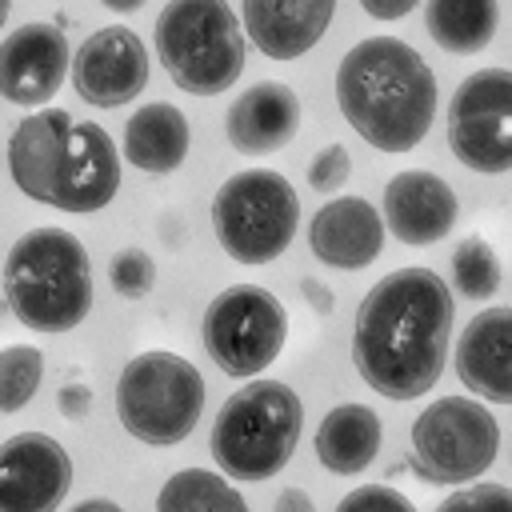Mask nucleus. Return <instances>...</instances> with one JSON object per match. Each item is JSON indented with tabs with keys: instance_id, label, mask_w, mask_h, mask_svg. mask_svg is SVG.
Listing matches in <instances>:
<instances>
[{
	"instance_id": "nucleus-19",
	"label": "nucleus",
	"mask_w": 512,
	"mask_h": 512,
	"mask_svg": "<svg viewBox=\"0 0 512 512\" xmlns=\"http://www.w3.org/2000/svg\"><path fill=\"white\" fill-rule=\"evenodd\" d=\"M308 248L332 268H368L384 248V220L364 196H336L312 216Z\"/></svg>"
},
{
	"instance_id": "nucleus-1",
	"label": "nucleus",
	"mask_w": 512,
	"mask_h": 512,
	"mask_svg": "<svg viewBox=\"0 0 512 512\" xmlns=\"http://www.w3.org/2000/svg\"><path fill=\"white\" fill-rule=\"evenodd\" d=\"M456 304L432 268H400L368 288L356 308L352 356L364 384L388 400L424 396L448 360Z\"/></svg>"
},
{
	"instance_id": "nucleus-31",
	"label": "nucleus",
	"mask_w": 512,
	"mask_h": 512,
	"mask_svg": "<svg viewBox=\"0 0 512 512\" xmlns=\"http://www.w3.org/2000/svg\"><path fill=\"white\" fill-rule=\"evenodd\" d=\"M56 404H60V412H64V416L84 420V416H88V408H92V392H88L84 384H68V388H60Z\"/></svg>"
},
{
	"instance_id": "nucleus-36",
	"label": "nucleus",
	"mask_w": 512,
	"mask_h": 512,
	"mask_svg": "<svg viewBox=\"0 0 512 512\" xmlns=\"http://www.w3.org/2000/svg\"><path fill=\"white\" fill-rule=\"evenodd\" d=\"M104 8H112V12H136L140 4H148V0H100Z\"/></svg>"
},
{
	"instance_id": "nucleus-15",
	"label": "nucleus",
	"mask_w": 512,
	"mask_h": 512,
	"mask_svg": "<svg viewBox=\"0 0 512 512\" xmlns=\"http://www.w3.org/2000/svg\"><path fill=\"white\" fill-rule=\"evenodd\" d=\"M456 192L436 172H400L384 184V224L400 244H436L456 224Z\"/></svg>"
},
{
	"instance_id": "nucleus-7",
	"label": "nucleus",
	"mask_w": 512,
	"mask_h": 512,
	"mask_svg": "<svg viewBox=\"0 0 512 512\" xmlns=\"http://www.w3.org/2000/svg\"><path fill=\"white\" fill-rule=\"evenodd\" d=\"M212 228L236 264H268L300 228V196L272 168L236 172L212 196Z\"/></svg>"
},
{
	"instance_id": "nucleus-33",
	"label": "nucleus",
	"mask_w": 512,
	"mask_h": 512,
	"mask_svg": "<svg viewBox=\"0 0 512 512\" xmlns=\"http://www.w3.org/2000/svg\"><path fill=\"white\" fill-rule=\"evenodd\" d=\"M304 292H308V300H312L316 308H324V312L332 308V296H328V288H324V284H316V280H304Z\"/></svg>"
},
{
	"instance_id": "nucleus-10",
	"label": "nucleus",
	"mask_w": 512,
	"mask_h": 512,
	"mask_svg": "<svg viewBox=\"0 0 512 512\" xmlns=\"http://www.w3.org/2000/svg\"><path fill=\"white\" fill-rule=\"evenodd\" d=\"M448 144L460 164L500 176L512 168V72L480 68L456 92L448 108Z\"/></svg>"
},
{
	"instance_id": "nucleus-35",
	"label": "nucleus",
	"mask_w": 512,
	"mask_h": 512,
	"mask_svg": "<svg viewBox=\"0 0 512 512\" xmlns=\"http://www.w3.org/2000/svg\"><path fill=\"white\" fill-rule=\"evenodd\" d=\"M76 508H80V512H92V508H104V512H116V500H104V496H88V500H80Z\"/></svg>"
},
{
	"instance_id": "nucleus-2",
	"label": "nucleus",
	"mask_w": 512,
	"mask_h": 512,
	"mask_svg": "<svg viewBox=\"0 0 512 512\" xmlns=\"http://www.w3.org/2000/svg\"><path fill=\"white\" fill-rule=\"evenodd\" d=\"M336 104L364 144L412 152L436 116V76L412 44L368 36L336 68Z\"/></svg>"
},
{
	"instance_id": "nucleus-4",
	"label": "nucleus",
	"mask_w": 512,
	"mask_h": 512,
	"mask_svg": "<svg viewBox=\"0 0 512 512\" xmlns=\"http://www.w3.org/2000/svg\"><path fill=\"white\" fill-rule=\"evenodd\" d=\"M300 428H304L300 396L280 380L256 376L220 404L208 448L212 460L224 468V476L268 480L292 460L300 444Z\"/></svg>"
},
{
	"instance_id": "nucleus-18",
	"label": "nucleus",
	"mask_w": 512,
	"mask_h": 512,
	"mask_svg": "<svg viewBox=\"0 0 512 512\" xmlns=\"http://www.w3.org/2000/svg\"><path fill=\"white\" fill-rule=\"evenodd\" d=\"M244 36L272 60H296L320 44L336 0H240Z\"/></svg>"
},
{
	"instance_id": "nucleus-32",
	"label": "nucleus",
	"mask_w": 512,
	"mask_h": 512,
	"mask_svg": "<svg viewBox=\"0 0 512 512\" xmlns=\"http://www.w3.org/2000/svg\"><path fill=\"white\" fill-rule=\"evenodd\" d=\"M360 4H364V12L376 16V20H400V16H408L420 0H360Z\"/></svg>"
},
{
	"instance_id": "nucleus-20",
	"label": "nucleus",
	"mask_w": 512,
	"mask_h": 512,
	"mask_svg": "<svg viewBox=\"0 0 512 512\" xmlns=\"http://www.w3.org/2000/svg\"><path fill=\"white\" fill-rule=\"evenodd\" d=\"M68 128H72V116L64 108H40L16 124V132L8 140V168H12L16 188L28 200L48 204L52 176L64 160Z\"/></svg>"
},
{
	"instance_id": "nucleus-27",
	"label": "nucleus",
	"mask_w": 512,
	"mask_h": 512,
	"mask_svg": "<svg viewBox=\"0 0 512 512\" xmlns=\"http://www.w3.org/2000/svg\"><path fill=\"white\" fill-rule=\"evenodd\" d=\"M108 280H112V288L120 296L140 300L156 284V264H152V256L144 248H120L112 256V264H108Z\"/></svg>"
},
{
	"instance_id": "nucleus-16",
	"label": "nucleus",
	"mask_w": 512,
	"mask_h": 512,
	"mask_svg": "<svg viewBox=\"0 0 512 512\" xmlns=\"http://www.w3.org/2000/svg\"><path fill=\"white\" fill-rule=\"evenodd\" d=\"M300 132V96L280 80H260L244 88L224 116V136L240 156L280 152Z\"/></svg>"
},
{
	"instance_id": "nucleus-8",
	"label": "nucleus",
	"mask_w": 512,
	"mask_h": 512,
	"mask_svg": "<svg viewBox=\"0 0 512 512\" xmlns=\"http://www.w3.org/2000/svg\"><path fill=\"white\" fill-rule=\"evenodd\" d=\"M496 448V416L468 396H444L412 424V472L428 484H468L484 476L496 460Z\"/></svg>"
},
{
	"instance_id": "nucleus-29",
	"label": "nucleus",
	"mask_w": 512,
	"mask_h": 512,
	"mask_svg": "<svg viewBox=\"0 0 512 512\" xmlns=\"http://www.w3.org/2000/svg\"><path fill=\"white\" fill-rule=\"evenodd\" d=\"M440 508H512V496L500 484H468V488L444 496Z\"/></svg>"
},
{
	"instance_id": "nucleus-13",
	"label": "nucleus",
	"mask_w": 512,
	"mask_h": 512,
	"mask_svg": "<svg viewBox=\"0 0 512 512\" xmlns=\"http://www.w3.org/2000/svg\"><path fill=\"white\" fill-rule=\"evenodd\" d=\"M116 188H120V152L112 136L92 120L72 124L64 160L52 176L48 204L60 212H96L116 196Z\"/></svg>"
},
{
	"instance_id": "nucleus-24",
	"label": "nucleus",
	"mask_w": 512,
	"mask_h": 512,
	"mask_svg": "<svg viewBox=\"0 0 512 512\" xmlns=\"http://www.w3.org/2000/svg\"><path fill=\"white\" fill-rule=\"evenodd\" d=\"M156 508L164 512H240L244 496L224 484V476L204 472V468H184L168 476V484L156 492Z\"/></svg>"
},
{
	"instance_id": "nucleus-25",
	"label": "nucleus",
	"mask_w": 512,
	"mask_h": 512,
	"mask_svg": "<svg viewBox=\"0 0 512 512\" xmlns=\"http://www.w3.org/2000/svg\"><path fill=\"white\" fill-rule=\"evenodd\" d=\"M452 284L468 300H488L500 292V260L484 236H464L452 252Z\"/></svg>"
},
{
	"instance_id": "nucleus-23",
	"label": "nucleus",
	"mask_w": 512,
	"mask_h": 512,
	"mask_svg": "<svg viewBox=\"0 0 512 512\" xmlns=\"http://www.w3.org/2000/svg\"><path fill=\"white\" fill-rule=\"evenodd\" d=\"M424 24L428 36L452 52V56H472L488 48L500 24V4L496 0H428L424 4Z\"/></svg>"
},
{
	"instance_id": "nucleus-22",
	"label": "nucleus",
	"mask_w": 512,
	"mask_h": 512,
	"mask_svg": "<svg viewBox=\"0 0 512 512\" xmlns=\"http://www.w3.org/2000/svg\"><path fill=\"white\" fill-rule=\"evenodd\" d=\"M380 436V416L368 404H336L316 428V460L336 476H356L376 460Z\"/></svg>"
},
{
	"instance_id": "nucleus-30",
	"label": "nucleus",
	"mask_w": 512,
	"mask_h": 512,
	"mask_svg": "<svg viewBox=\"0 0 512 512\" xmlns=\"http://www.w3.org/2000/svg\"><path fill=\"white\" fill-rule=\"evenodd\" d=\"M340 508H344V512H352V508H396V512H408L412 500H408L404 492L388 488V484H368V488L348 492V496L340 500Z\"/></svg>"
},
{
	"instance_id": "nucleus-34",
	"label": "nucleus",
	"mask_w": 512,
	"mask_h": 512,
	"mask_svg": "<svg viewBox=\"0 0 512 512\" xmlns=\"http://www.w3.org/2000/svg\"><path fill=\"white\" fill-rule=\"evenodd\" d=\"M276 508H312V500H308L304 492L288 488V492H280V496H276Z\"/></svg>"
},
{
	"instance_id": "nucleus-9",
	"label": "nucleus",
	"mask_w": 512,
	"mask_h": 512,
	"mask_svg": "<svg viewBox=\"0 0 512 512\" xmlns=\"http://www.w3.org/2000/svg\"><path fill=\"white\" fill-rule=\"evenodd\" d=\"M200 332H204V348L212 364L224 376L248 380L280 356L284 336H288V316H284V304L268 288L232 284L208 304Z\"/></svg>"
},
{
	"instance_id": "nucleus-26",
	"label": "nucleus",
	"mask_w": 512,
	"mask_h": 512,
	"mask_svg": "<svg viewBox=\"0 0 512 512\" xmlns=\"http://www.w3.org/2000/svg\"><path fill=\"white\" fill-rule=\"evenodd\" d=\"M44 380V356L32 344L0 348V412H20Z\"/></svg>"
},
{
	"instance_id": "nucleus-14",
	"label": "nucleus",
	"mask_w": 512,
	"mask_h": 512,
	"mask_svg": "<svg viewBox=\"0 0 512 512\" xmlns=\"http://www.w3.org/2000/svg\"><path fill=\"white\" fill-rule=\"evenodd\" d=\"M68 72V40L56 24H20L0 40V96L36 108L56 96Z\"/></svg>"
},
{
	"instance_id": "nucleus-37",
	"label": "nucleus",
	"mask_w": 512,
	"mask_h": 512,
	"mask_svg": "<svg viewBox=\"0 0 512 512\" xmlns=\"http://www.w3.org/2000/svg\"><path fill=\"white\" fill-rule=\"evenodd\" d=\"M8 20V0H0V24Z\"/></svg>"
},
{
	"instance_id": "nucleus-3",
	"label": "nucleus",
	"mask_w": 512,
	"mask_h": 512,
	"mask_svg": "<svg viewBox=\"0 0 512 512\" xmlns=\"http://www.w3.org/2000/svg\"><path fill=\"white\" fill-rule=\"evenodd\" d=\"M4 296L32 332H68L92 312V264L64 228L24 232L4 260Z\"/></svg>"
},
{
	"instance_id": "nucleus-6",
	"label": "nucleus",
	"mask_w": 512,
	"mask_h": 512,
	"mask_svg": "<svg viewBox=\"0 0 512 512\" xmlns=\"http://www.w3.org/2000/svg\"><path fill=\"white\" fill-rule=\"evenodd\" d=\"M204 412V376L176 352H140L116 380V416L144 444H180Z\"/></svg>"
},
{
	"instance_id": "nucleus-12",
	"label": "nucleus",
	"mask_w": 512,
	"mask_h": 512,
	"mask_svg": "<svg viewBox=\"0 0 512 512\" xmlns=\"http://www.w3.org/2000/svg\"><path fill=\"white\" fill-rule=\"evenodd\" d=\"M72 84L80 100L96 108H120L136 100L148 84V52L140 36L124 24L96 28L72 60Z\"/></svg>"
},
{
	"instance_id": "nucleus-11",
	"label": "nucleus",
	"mask_w": 512,
	"mask_h": 512,
	"mask_svg": "<svg viewBox=\"0 0 512 512\" xmlns=\"http://www.w3.org/2000/svg\"><path fill=\"white\" fill-rule=\"evenodd\" d=\"M72 488V460L44 432H16L0 444V512H44Z\"/></svg>"
},
{
	"instance_id": "nucleus-21",
	"label": "nucleus",
	"mask_w": 512,
	"mask_h": 512,
	"mask_svg": "<svg viewBox=\"0 0 512 512\" xmlns=\"http://www.w3.org/2000/svg\"><path fill=\"white\" fill-rule=\"evenodd\" d=\"M188 120L176 104H144L124 124V156L140 172H176L188 156Z\"/></svg>"
},
{
	"instance_id": "nucleus-17",
	"label": "nucleus",
	"mask_w": 512,
	"mask_h": 512,
	"mask_svg": "<svg viewBox=\"0 0 512 512\" xmlns=\"http://www.w3.org/2000/svg\"><path fill=\"white\" fill-rule=\"evenodd\" d=\"M456 372L488 404H512V308L472 316L456 340Z\"/></svg>"
},
{
	"instance_id": "nucleus-5",
	"label": "nucleus",
	"mask_w": 512,
	"mask_h": 512,
	"mask_svg": "<svg viewBox=\"0 0 512 512\" xmlns=\"http://www.w3.org/2000/svg\"><path fill=\"white\" fill-rule=\"evenodd\" d=\"M156 52L176 88L220 96L244 72V28L228 0H172L156 20Z\"/></svg>"
},
{
	"instance_id": "nucleus-28",
	"label": "nucleus",
	"mask_w": 512,
	"mask_h": 512,
	"mask_svg": "<svg viewBox=\"0 0 512 512\" xmlns=\"http://www.w3.org/2000/svg\"><path fill=\"white\" fill-rule=\"evenodd\" d=\"M352 176V156L344 144H328L308 160V184L316 192H340Z\"/></svg>"
}]
</instances>
